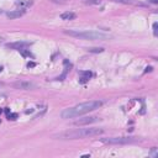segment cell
Wrapping results in <instances>:
<instances>
[{
	"instance_id": "1",
	"label": "cell",
	"mask_w": 158,
	"mask_h": 158,
	"mask_svg": "<svg viewBox=\"0 0 158 158\" xmlns=\"http://www.w3.org/2000/svg\"><path fill=\"white\" fill-rule=\"evenodd\" d=\"M104 133L102 128L96 127H88V128H74V130H67L58 133H54L52 137L56 139H78V138H86V137H94Z\"/></svg>"
},
{
	"instance_id": "2",
	"label": "cell",
	"mask_w": 158,
	"mask_h": 158,
	"mask_svg": "<svg viewBox=\"0 0 158 158\" xmlns=\"http://www.w3.org/2000/svg\"><path fill=\"white\" fill-rule=\"evenodd\" d=\"M102 105V101L100 100H91V101H85L81 104H78L73 107H68L64 109L60 112V117L62 118H73V117H78L81 116L84 114H88L90 111H94L96 109H99Z\"/></svg>"
},
{
	"instance_id": "3",
	"label": "cell",
	"mask_w": 158,
	"mask_h": 158,
	"mask_svg": "<svg viewBox=\"0 0 158 158\" xmlns=\"http://www.w3.org/2000/svg\"><path fill=\"white\" fill-rule=\"evenodd\" d=\"M65 35H69L72 37L75 38H80V40H99V41H104V40H109L111 36L107 33H102L99 31H77V30H64Z\"/></svg>"
},
{
	"instance_id": "4",
	"label": "cell",
	"mask_w": 158,
	"mask_h": 158,
	"mask_svg": "<svg viewBox=\"0 0 158 158\" xmlns=\"http://www.w3.org/2000/svg\"><path fill=\"white\" fill-rule=\"evenodd\" d=\"M100 141L106 144H128V143L137 142V138L136 137H109V138H101Z\"/></svg>"
},
{
	"instance_id": "5",
	"label": "cell",
	"mask_w": 158,
	"mask_h": 158,
	"mask_svg": "<svg viewBox=\"0 0 158 158\" xmlns=\"http://www.w3.org/2000/svg\"><path fill=\"white\" fill-rule=\"evenodd\" d=\"M15 89H21V90H33L36 89V84L31 81H15L12 84Z\"/></svg>"
},
{
	"instance_id": "6",
	"label": "cell",
	"mask_w": 158,
	"mask_h": 158,
	"mask_svg": "<svg viewBox=\"0 0 158 158\" xmlns=\"http://www.w3.org/2000/svg\"><path fill=\"white\" fill-rule=\"evenodd\" d=\"M99 120V117L96 116H86V117H83V118H79L74 122V125L77 126H83V125H89V123H93V122H96Z\"/></svg>"
},
{
	"instance_id": "7",
	"label": "cell",
	"mask_w": 158,
	"mask_h": 158,
	"mask_svg": "<svg viewBox=\"0 0 158 158\" xmlns=\"http://www.w3.org/2000/svg\"><path fill=\"white\" fill-rule=\"evenodd\" d=\"M28 46H30V43H27V42H14V43H7L6 44V47L12 48V49H17V51H23Z\"/></svg>"
},
{
	"instance_id": "8",
	"label": "cell",
	"mask_w": 158,
	"mask_h": 158,
	"mask_svg": "<svg viewBox=\"0 0 158 158\" xmlns=\"http://www.w3.org/2000/svg\"><path fill=\"white\" fill-rule=\"evenodd\" d=\"M23 14H25V9H17V10H12V11L6 12V16H7L9 19L14 20V19H19V17H21Z\"/></svg>"
},
{
	"instance_id": "9",
	"label": "cell",
	"mask_w": 158,
	"mask_h": 158,
	"mask_svg": "<svg viewBox=\"0 0 158 158\" xmlns=\"http://www.w3.org/2000/svg\"><path fill=\"white\" fill-rule=\"evenodd\" d=\"M77 17V15L74 14V12H70V11H65V12H63L62 15H60V19L62 20H65V21H70V20H74Z\"/></svg>"
},
{
	"instance_id": "10",
	"label": "cell",
	"mask_w": 158,
	"mask_h": 158,
	"mask_svg": "<svg viewBox=\"0 0 158 158\" xmlns=\"http://www.w3.org/2000/svg\"><path fill=\"white\" fill-rule=\"evenodd\" d=\"M114 2H120V4H126V5H138V6H143L142 2L135 1V0H111Z\"/></svg>"
},
{
	"instance_id": "11",
	"label": "cell",
	"mask_w": 158,
	"mask_h": 158,
	"mask_svg": "<svg viewBox=\"0 0 158 158\" xmlns=\"http://www.w3.org/2000/svg\"><path fill=\"white\" fill-rule=\"evenodd\" d=\"M80 83H85V81H88L89 79H90V77L93 75L91 74V72H88V70H85V72H80Z\"/></svg>"
},
{
	"instance_id": "12",
	"label": "cell",
	"mask_w": 158,
	"mask_h": 158,
	"mask_svg": "<svg viewBox=\"0 0 158 158\" xmlns=\"http://www.w3.org/2000/svg\"><path fill=\"white\" fill-rule=\"evenodd\" d=\"M15 4H16L17 6H20V9H26V7H28V6L32 5V1H31V0H30V1H28V0H27V1H21V0H20V1H16Z\"/></svg>"
},
{
	"instance_id": "13",
	"label": "cell",
	"mask_w": 158,
	"mask_h": 158,
	"mask_svg": "<svg viewBox=\"0 0 158 158\" xmlns=\"http://www.w3.org/2000/svg\"><path fill=\"white\" fill-rule=\"evenodd\" d=\"M83 1H84V4H86V5H100V4H101L100 0H83Z\"/></svg>"
},
{
	"instance_id": "14",
	"label": "cell",
	"mask_w": 158,
	"mask_h": 158,
	"mask_svg": "<svg viewBox=\"0 0 158 158\" xmlns=\"http://www.w3.org/2000/svg\"><path fill=\"white\" fill-rule=\"evenodd\" d=\"M6 114H7L9 120H16V117H17V114H12V112H6Z\"/></svg>"
},
{
	"instance_id": "15",
	"label": "cell",
	"mask_w": 158,
	"mask_h": 158,
	"mask_svg": "<svg viewBox=\"0 0 158 158\" xmlns=\"http://www.w3.org/2000/svg\"><path fill=\"white\" fill-rule=\"evenodd\" d=\"M89 52H94V53H100V52H102L104 51V48H90V49H88Z\"/></svg>"
},
{
	"instance_id": "16",
	"label": "cell",
	"mask_w": 158,
	"mask_h": 158,
	"mask_svg": "<svg viewBox=\"0 0 158 158\" xmlns=\"http://www.w3.org/2000/svg\"><path fill=\"white\" fill-rule=\"evenodd\" d=\"M151 154H152L153 157H157V148H156V147H153V149H152Z\"/></svg>"
},
{
	"instance_id": "17",
	"label": "cell",
	"mask_w": 158,
	"mask_h": 158,
	"mask_svg": "<svg viewBox=\"0 0 158 158\" xmlns=\"http://www.w3.org/2000/svg\"><path fill=\"white\" fill-rule=\"evenodd\" d=\"M52 2H58V4H63V2H65V0H51Z\"/></svg>"
},
{
	"instance_id": "18",
	"label": "cell",
	"mask_w": 158,
	"mask_h": 158,
	"mask_svg": "<svg viewBox=\"0 0 158 158\" xmlns=\"http://www.w3.org/2000/svg\"><path fill=\"white\" fill-rule=\"evenodd\" d=\"M153 28H154V36H157V22L153 23Z\"/></svg>"
},
{
	"instance_id": "19",
	"label": "cell",
	"mask_w": 158,
	"mask_h": 158,
	"mask_svg": "<svg viewBox=\"0 0 158 158\" xmlns=\"http://www.w3.org/2000/svg\"><path fill=\"white\" fill-rule=\"evenodd\" d=\"M148 1H149V2H152V4H157V2H158L157 0H148Z\"/></svg>"
},
{
	"instance_id": "20",
	"label": "cell",
	"mask_w": 158,
	"mask_h": 158,
	"mask_svg": "<svg viewBox=\"0 0 158 158\" xmlns=\"http://www.w3.org/2000/svg\"><path fill=\"white\" fill-rule=\"evenodd\" d=\"M1 70H2V68H1V67H0V72H1Z\"/></svg>"
},
{
	"instance_id": "21",
	"label": "cell",
	"mask_w": 158,
	"mask_h": 158,
	"mask_svg": "<svg viewBox=\"0 0 158 158\" xmlns=\"http://www.w3.org/2000/svg\"><path fill=\"white\" fill-rule=\"evenodd\" d=\"M0 14H2V11H1V10H0Z\"/></svg>"
},
{
	"instance_id": "22",
	"label": "cell",
	"mask_w": 158,
	"mask_h": 158,
	"mask_svg": "<svg viewBox=\"0 0 158 158\" xmlns=\"http://www.w3.org/2000/svg\"><path fill=\"white\" fill-rule=\"evenodd\" d=\"M0 86H2V84H1V83H0Z\"/></svg>"
}]
</instances>
